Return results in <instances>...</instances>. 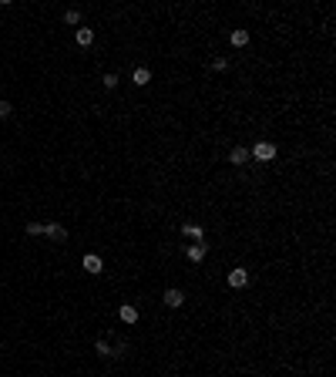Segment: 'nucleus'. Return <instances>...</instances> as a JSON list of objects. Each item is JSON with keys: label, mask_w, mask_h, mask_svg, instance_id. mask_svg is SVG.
Returning <instances> with one entry per match:
<instances>
[{"label": "nucleus", "mask_w": 336, "mask_h": 377, "mask_svg": "<svg viewBox=\"0 0 336 377\" xmlns=\"http://www.w3.org/2000/svg\"><path fill=\"white\" fill-rule=\"evenodd\" d=\"M249 155H252L256 162H272V158H276V145H272V142H259Z\"/></svg>", "instance_id": "obj_1"}, {"label": "nucleus", "mask_w": 336, "mask_h": 377, "mask_svg": "<svg viewBox=\"0 0 336 377\" xmlns=\"http://www.w3.org/2000/svg\"><path fill=\"white\" fill-rule=\"evenodd\" d=\"M44 236L54 239V243H67V229L61 226V223H44Z\"/></svg>", "instance_id": "obj_2"}, {"label": "nucleus", "mask_w": 336, "mask_h": 377, "mask_svg": "<svg viewBox=\"0 0 336 377\" xmlns=\"http://www.w3.org/2000/svg\"><path fill=\"white\" fill-rule=\"evenodd\" d=\"M225 280H229V286H232V290H242L245 283H249V273H245V269H229V276H225Z\"/></svg>", "instance_id": "obj_3"}, {"label": "nucleus", "mask_w": 336, "mask_h": 377, "mask_svg": "<svg viewBox=\"0 0 336 377\" xmlns=\"http://www.w3.org/2000/svg\"><path fill=\"white\" fill-rule=\"evenodd\" d=\"M81 266H84V269H88L91 276H98V273L104 269V263H101V256H94V253H88V256L81 260Z\"/></svg>", "instance_id": "obj_4"}, {"label": "nucleus", "mask_w": 336, "mask_h": 377, "mask_svg": "<svg viewBox=\"0 0 336 377\" xmlns=\"http://www.w3.org/2000/svg\"><path fill=\"white\" fill-rule=\"evenodd\" d=\"M151 81V71L148 68H134V75H131V84H138V88H145Z\"/></svg>", "instance_id": "obj_5"}, {"label": "nucleus", "mask_w": 336, "mask_h": 377, "mask_svg": "<svg viewBox=\"0 0 336 377\" xmlns=\"http://www.w3.org/2000/svg\"><path fill=\"white\" fill-rule=\"evenodd\" d=\"M74 40L81 44V47H91V40H94V31H91V27H77Z\"/></svg>", "instance_id": "obj_6"}, {"label": "nucleus", "mask_w": 336, "mask_h": 377, "mask_svg": "<svg viewBox=\"0 0 336 377\" xmlns=\"http://www.w3.org/2000/svg\"><path fill=\"white\" fill-rule=\"evenodd\" d=\"M229 40H232V47H245V44H249V31H242V27H235V31L229 34Z\"/></svg>", "instance_id": "obj_7"}, {"label": "nucleus", "mask_w": 336, "mask_h": 377, "mask_svg": "<svg viewBox=\"0 0 336 377\" xmlns=\"http://www.w3.org/2000/svg\"><path fill=\"white\" fill-rule=\"evenodd\" d=\"M229 162H232V165H245V162H249V149H232L229 151Z\"/></svg>", "instance_id": "obj_8"}, {"label": "nucleus", "mask_w": 336, "mask_h": 377, "mask_svg": "<svg viewBox=\"0 0 336 377\" xmlns=\"http://www.w3.org/2000/svg\"><path fill=\"white\" fill-rule=\"evenodd\" d=\"M165 303H168V306H182V303H185L182 290H175V286H171V290H165Z\"/></svg>", "instance_id": "obj_9"}, {"label": "nucleus", "mask_w": 336, "mask_h": 377, "mask_svg": "<svg viewBox=\"0 0 336 377\" xmlns=\"http://www.w3.org/2000/svg\"><path fill=\"white\" fill-rule=\"evenodd\" d=\"M118 317H121V320H125V323H138V310H134V306H128V303H125V306L118 310Z\"/></svg>", "instance_id": "obj_10"}, {"label": "nucleus", "mask_w": 336, "mask_h": 377, "mask_svg": "<svg viewBox=\"0 0 336 377\" xmlns=\"http://www.w3.org/2000/svg\"><path fill=\"white\" fill-rule=\"evenodd\" d=\"M188 260H192V263H202V260H205V243L192 246V249H188Z\"/></svg>", "instance_id": "obj_11"}, {"label": "nucleus", "mask_w": 336, "mask_h": 377, "mask_svg": "<svg viewBox=\"0 0 336 377\" xmlns=\"http://www.w3.org/2000/svg\"><path fill=\"white\" fill-rule=\"evenodd\" d=\"M182 232H185V236H192V239H199V243L205 239V232H202L199 226H182Z\"/></svg>", "instance_id": "obj_12"}, {"label": "nucleus", "mask_w": 336, "mask_h": 377, "mask_svg": "<svg viewBox=\"0 0 336 377\" xmlns=\"http://www.w3.org/2000/svg\"><path fill=\"white\" fill-rule=\"evenodd\" d=\"M64 24H71V27H74V24H81V10H64Z\"/></svg>", "instance_id": "obj_13"}, {"label": "nucleus", "mask_w": 336, "mask_h": 377, "mask_svg": "<svg viewBox=\"0 0 336 377\" xmlns=\"http://www.w3.org/2000/svg\"><path fill=\"white\" fill-rule=\"evenodd\" d=\"M118 81H121L118 75H104V77H101V84H104L108 91H111V88H118Z\"/></svg>", "instance_id": "obj_14"}, {"label": "nucleus", "mask_w": 336, "mask_h": 377, "mask_svg": "<svg viewBox=\"0 0 336 377\" xmlns=\"http://www.w3.org/2000/svg\"><path fill=\"white\" fill-rule=\"evenodd\" d=\"M27 236H44V223H27Z\"/></svg>", "instance_id": "obj_15"}, {"label": "nucleus", "mask_w": 336, "mask_h": 377, "mask_svg": "<svg viewBox=\"0 0 336 377\" xmlns=\"http://www.w3.org/2000/svg\"><path fill=\"white\" fill-rule=\"evenodd\" d=\"M101 357H111V347H108V340H98V347H94Z\"/></svg>", "instance_id": "obj_16"}, {"label": "nucleus", "mask_w": 336, "mask_h": 377, "mask_svg": "<svg viewBox=\"0 0 336 377\" xmlns=\"http://www.w3.org/2000/svg\"><path fill=\"white\" fill-rule=\"evenodd\" d=\"M14 114V105L10 101H0V118H10Z\"/></svg>", "instance_id": "obj_17"}]
</instances>
